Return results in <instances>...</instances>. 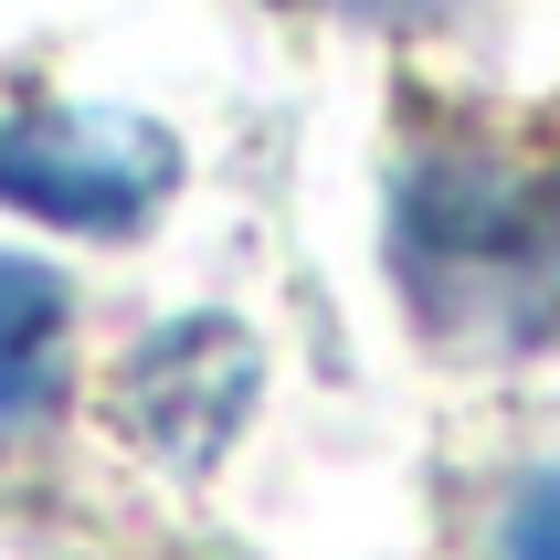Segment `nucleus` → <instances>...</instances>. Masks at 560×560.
Masks as SVG:
<instances>
[{
	"instance_id": "f257e3e1",
	"label": "nucleus",
	"mask_w": 560,
	"mask_h": 560,
	"mask_svg": "<svg viewBox=\"0 0 560 560\" xmlns=\"http://www.w3.org/2000/svg\"><path fill=\"white\" fill-rule=\"evenodd\" d=\"M392 285L455 360L560 349V149L498 127H434L392 170Z\"/></svg>"
},
{
	"instance_id": "f03ea898",
	"label": "nucleus",
	"mask_w": 560,
	"mask_h": 560,
	"mask_svg": "<svg viewBox=\"0 0 560 560\" xmlns=\"http://www.w3.org/2000/svg\"><path fill=\"white\" fill-rule=\"evenodd\" d=\"M180 190V138L127 106H0V201L54 233H149Z\"/></svg>"
},
{
	"instance_id": "7ed1b4c3",
	"label": "nucleus",
	"mask_w": 560,
	"mask_h": 560,
	"mask_svg": "<svg viewBox=\"0 0 560 560\" xmlns=\"http://www.w3.org/2000/svg\"><path fill=\"white\" fill-rule=\"evenodd\" d=\"M254 402H265V339L222 307H190V317H159L149 339L117 360L106 381V412L117 434L170 476H201L244 444Z\"/></svg>"
},
{
	"instance_id": "20e7f679",
	"label": "nucleus",
	"mask_w": 560,
	"mask_h": 560,
	"mask_svg": "<svg viewBox=\"0 0 560 560\" xmlns=\"http://www.w3.org/2000/svg\"><path fill=\"white\" fill-rule=\"evenodd\" d=\"M74 402V285L32 254H0V455L43 444Z\"/></svg>"
},
{
	"instance_id": "39448f33",
	"label": "nucleus",
	"mask_w": 560,
	"mask_h": 560,
	"mask_svg": "<svg viewBox=\"0 0 560 560\" xmlns=\"http://www.w3.org/2000/svg\"><path fill=\"white\" fill-rule=\"evenodd\" d=\"M498 560H560V466H539L498 518Z\"/></svg>"
},
{
	"instance_id": "423d86ee",
	"label": "nucleus",
	"mask_w": 560,
	"mask_h": 560,
	"mask_svg": "<svg viewBox=\"0 0 560 560\" xmlns=\"http://www.w3.org/2000/svg\"><path fill=\"white\" fill-rule=\"evenodd\" d=\"M307 11H328V22H360V32H455L476 11V0H307Z\"/></svg>"
}]
</instances>
